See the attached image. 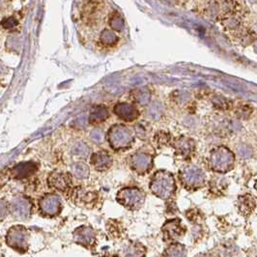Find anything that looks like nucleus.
Segmentation results:
<instances>
[{
    "label": "nucleus",
    "instance_id": "obj_1",
    "mask_svg": "<svg viewBox=\"0 0 257 257\" xmlns=\"http://www.w3.org/2000/svg\"><path fill=\"white\" fill-rule=\"evenodd\" d=\"M150 190L157 198L168 200L176 192V182L170 172L158 170L155 172L150 181Z\"/></svg>",
    "mask_w": 257,
    "mask_h": 257
},
{
    "label": "nucleus",
    "instance_id": "obj_2",
    "mask_svg": "<svg viewBox=\"0 0 257 257\" xmlns=\"http://www.w3.org/2000/svg\"><path fill=\"white\" fill-rule=\"evenodd\" d=\"M146 194L138 186H128L121 188L116 196V200L130 211L140 210L145 202Z\"/></svg>",
    "mask_w": 257,
    "mask_h": 257
},
{
    "label": "nucleus",
    "instance_id": "obj_3",
    "mask_svg": "<svg viewBox=\"0 0 257 257\" xmlns=\"http://www.w3.org/2000/svg\"><path fill=\"white\" fill-rule=\"evenodd\" d=\"M208 162L213 172L224 174L233 170L235 156L228 148L218 147L211 153Z\"/></svg>",
    "mask_w": 257,
    "mask_h": 257
},
{
    "label": "nucleus",
    "instance_id": "obj_4",
    "mask_svg": "<svg viewBox=\"0 0 257 257\" xmlns=\"http://www.w3.org/2000/svg\"><path fill=\"white\" fill-rule=\"evenodd\" d=\"M179 178L186 190H198L205 185L206 175L202 168L196 164L185 166L179 172Z\"/></svg>",
    "mask_w": 257,
    "mask_h": 257
},
{
    "label": "nucleus",
    "instance_id": "obj_5",
    "mask_svg": "<svg viewBox=\"0 0 257 257\" xmlns=\"http://www.w3.org/2000/svg\"><path fill=\"white\" fill-rule=\"evenodd\" d=\"M7 244L16 250L26 252L28 248V232L24 226H18L9 230Z\"/></svg>",
    "mask_w": 257,
    "mask_h": 257
},
{
    "label": "nucleus",
    "instance_id": "obj_6",
    "mask_svg": "<svg viewBox=\"0 0 257 257\" xmlns=\"http://www.w3.org/2000/svg\"><path fill=\"white\" fill-rule=\"evenodd\" d=\"M162 231L166 241L175 243L186 234V229L183 226L182 220L176 218L166 220L162 228Z\"/></svg>",
    "mask_w": 257,
    "mask_h": 257
},
{
    "label": "nucleus",
    "instance_id": "obj_7",
    "mask_svg": "<svg viewBox=\"0 0 257 257\" xmlns=\"http://www.w3.org/2000/svg\"><path fill=\"white\" fill-rule=\"evenodd\" d=\"M130 166L132 170L138 175H144L150 172L153 168V157L145 152H136L130 156Z\"/></svg>",
    "mask_w": 257,
    "mask_h": 257
},
{
    "label": "nucleus",
    "instance_id": "obj_8",
    "mask_svg": "<svg viewBox=\"0 0 257 257\" xmlns=\"http://www.w3.org/2000/svg\"><path fill=\"white\" fill-rule=\"evenodd\" d=\"M39 209L44 216H56L62 210V201L60 196L54 194H46L39 201Z\"/></svg>",
    "mask_w": 257,
    "mask_h": 257
},
{
    "label": "nucleus",
    "instance_id": "obj_9",
    "mask_svg": "<svg viewBox=\"0 0 257 257\" xmlns=\"http://www.w3.org/2000/svg\"><path fill=\"white\" fill-rule=\"evenodd\" d=\"M74 241L86 248H93L96 244V232L91 226H82L74 231Z\"/></svg>",
    "mask_w": 257,
    "mask_h": 257
},
{
    "label": "nucleus",
    "instance_id": "obj_10",
    "mask_svg": "<svg viewBox=\"0 0 257 257\" xmlns=\"http://www.w3.org/2000/svg\"><path fill=\"white\" fill-rule=\"evenodd\" d=\"M110 143L114 150L126 149L132 143V138L128 130L123 127L112 130L110 134Z\"/></svg>",
    "mask_w": 257,
    "mask_h": 257
},
{
    "label": "nucleus",
    "instance_id": "obj_11",
    "mask_svg": "<svg viewBox=\"0 0 257 257\" xmlns=\"http://www.w3.org/2000/svg\"><path fill=\"white\" fill-rule=\"evenodd\" d=\"M48 186L61 192H70L72 185L71 174L64 172H52L48 179Z\"/></svg>",
    "mask_w": 257,
    "mask_h": 257
},
{
    "label": "nucleus",
    "instance_id": "obj_12",
    "mask_svg": "<svg viewBox=\"0 0 257 257\" xmlns=\"http://www.w3.org/2000/svg\"><path fill=\"white\" fill-rule=\"evenodd\" d=\"M10 210L12 211L14 216L18 218V220H24L28 218L31 214L32 204L26 198H18L14 200Z\"/></svg>",
    "mask_w": 257,
    "mask_h": 257
},
{
    "label": "nucleus",
    "instance_id": "obj_13",
    "mask_svg": "<svg viewBox=\"0 0 257 257\" xmlns=\"http://www.w3.org/2000/svg\"><path fill=\"white\" fill-rule=\"evenodd\" d=\"M90 162L96 170L100 172H106L112 166V158L108 152L100 151L98 153H95L91 157Z\"/></svg>",
    "mask_w": 257,
    "mask_h": 257
},
{
    "label": "nucleus",
    "instance_id": "obj_14",
    "mask_svg": "<svg viewBox=\"0 0 257 257\" xmlns=\"http://www.w3.org/2000/svg\"><path fill=\"white\" fill-rule=\"evenodd\" d=\"M38 170V164L32 162H22L18 166H14L12 170L14 177L16 179H26L28 178L31 175H33L35 172Z\"/></svg>",
    "mask_w": 257,
    "mask_h": 257
},
{
    "label": "nucleus",
    "instance_id": "obj_15",
    "mask_svg": "<svg viewBox=\"0 0 257 257\" xmlns=\"http://www.w3.org/2000/svg\"><path fill=\"white\" fill-rule=\"evenodd\" d=\"M72 196L74 200V202L76 203H82V204H88V203H94L96 200V194L92 192H88L84 188L78 186L72 192Z\"/></svg>",
    "mask_w": 257,
    "mask_h": 257
},
{
    "label": "nucleus",
    "instance_id": "obj_16",
    "mask_svg": "<svg viewBox=\"0 0 257 257\" xmlns=\"http://www.w3.org/2000/svg\"><path fill=\"white\" fill-rule=\"evenodd\" d=\"M175 150H176V154L178 156L184 158H188L192 154V152L194 150V144L190 140L182 138V140H178L175 144Z\"/></svg>",
    "mask_w": 257,
    "mask_h": 257
},
{
    "label": "nucleus",
    "instance_id": "obj_17",
    "mask_svg": "<svg viewBox=\"0 0 257 257\" xmlns=\"http://www.w3.org/2000/svg\"><path fill=\"white\" fill-rule=\"evenodd\" d=\"M238 207L242 214L248 216L256 209V198L250 194L241 196L238 200Z\"/></svg>",
    "mask_w": 257,
    "mask_h": 257
},
{
    "label": "nucleus",
    "instance_id": "obj_18",
    "mask_svg": "<svg viewBox=\"0 0 257 257\" xmlns=\"http://www.w3.org/2000/svg\"><path fill=\"white\" fill-rule=\"evenodd\" d=\"M123 252L125 257H145L146 248L142 244L130 242L124 248Z\"/></svg>",
    "mask_w": 257,
    "mask_h": 257
},
{
    "label": "nucleus",
    "instance_id": "obj_19",
    "mask_svg": "<svg viewBox=\"0 0 257 257\" xmlns=\"http://www.w3.org/2000/svg\"><path fill=\"white\" fill-rule=\"evenodd\" d=\"M166 257H186V248L183 244L172 243L164 250Z\"/></svg>",
    "mask_w": 257,
    "mask_h": 257
},
{
    "label": "nucleus",
    "instance_id": "obj_20",
    "mask_svg": "<svg viewBox=\"0 0 257 257\" xmlns=\"http://www.w3.org/2000/svg\"><path fill=\"white\" fill-rule=\"evenodd\" d=\"M72 172L74 176L78 179H80V180L87 179L89 177V166L86 164V162H78L72 164Z\"/></svg>",
    "mask_w": 257,
    "mask_h": 257
},
{
    "label": "nucleus",
    "instance_id": "obj_21",
    "mask_svg": "<svg viewBox=\"0 0 257 257\" xmlns=\"http://www.w3.org/2000/svg\"><path fill=\"white\" fill-rule=\"evenodd\" d=\"M72 154L82 158H86L90 154V150L84 143H78L72 149Z\"/></svg>",
    "mask_w": 257,
    "mask_h": 257
},
{
    "label": "nucleus",
    "instance_id": "obj_22",
    "mask_svg": "<svg viewBox=\"0 0 257 257\" xmlns=\"http://www.w3.org/2000/svg\"><path fill=\"white\" fill-rule=\"evenodd\" d=\"M238 154L242 158H248L252 157V150L250 149V147L243 146V147L239 148Z\"/></svg>",
    "mask_w": 257,
    "mask_h": 257
},
{
    "label": "nucleus",
    "instance_id": "obj_23",
    "mask_svg": "<svg viewBox=\"0 0 257 257\" xmlns=\"http://www.w3.org/2000/svg\"><path fill=\"white\" fill-rule=\"evenodd\" d=\"M9 206L4 200H0V218H4L8 214Z\"/></svg>",
    "mask_w": 257,
    "mask_h": 257
},
{
    "label": "nucleus",
    "instance_id": "obj_24",
    "mask_svg": "<svg viewBox=\"0 0 257 257\" xmlns=\"http://www.w3.org/2000/svg\"><path fill=\"white\" fill-rule=\"evenodd\" d=\"M92 138L95 140V142H102V136H100V134H99V132H94L92 134Z\"/></svg>",
    "mask_w": 257,
    "mask_h": 257
},
{
    "label": "nucleus",
    "instance_id": "obj_25",
    "mask_svg": "<svg viewBox=\"0 0 257 257\" xmlns=\"http://www.w3.org/2000/svg\"><path fill=\"white\" fill-rule=\"evenodd\" d=\"M196 257H213L211 254H201L200 256H198Z\"/></svg>",
    "mask_w": 257,
    "mask_h": 257
},
{
    "label": "nucleus",
    "instance_id": "obj_26",
    "mask_svg": "<svg viewBox=\"0 0 257 257\" xmlns=\"http://www.w3.org/2000/svg\"><path fill=\"white\" fill-rule=\"evenodd\" d=\"M106 257H119V256H106Z\"/></svg>",
    "mask_w": 257,
    "mask_h": 257
}]
</instances>
